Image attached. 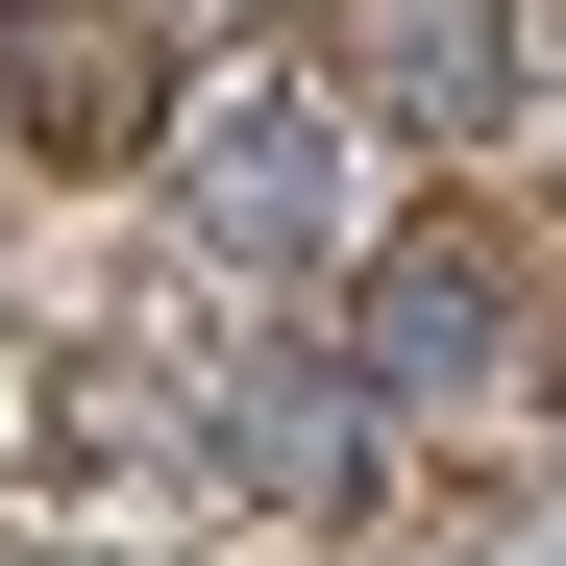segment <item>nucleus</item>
Segmentation results:
<instances>
[{"label": "nucleus", "mask_w": 566, "mask_h": 566, "mask_svg": "<svg viewBox=\"0 0 566 566\" xmlns=\"http://www.w3.org/2000/svg\"><path fill=\"white\" fill-rule=\"evenodd\" d=\"M517 345H542V296H517V247L493 222H369V271H345V369L369 395H443V419H493L517 395Z\"/></svg>", "instance_id": "obj_2"}, {"label": "nucleus", "mask_w": 566, "mask_h": 566, "mask_svg": "<svg viewBox=\"0 0 566 566\" xmlns=\"http://www.w3.org/2000/svg\"><path fill=\"white\" fill-rule=\"evenodd\" d=\"M345 148H369L345 74H222V99H172V172H198V247L222 271H369Z\"/></svg>", "instance_id": "obj_1"}, {"label": "nucleus", "mask_w": 566, "mask_h": 566, "mask_svg": "<svg viewBox=\"0 0 566 566\" xmlns=\"http://www.w3.org/2000/svg\"><path fill=\"white\" fill-rule=\"evenodd\" d=\"M321 74L419 148H493L517 124V0H321Z\"/></svg>", "instance_id": "obj_4"}, {"label": "nucleus", "mask_w": 566, "mask_h": 566, "mask_svg": "<svg viewBox=\"0 0 566 566\" xmlns=\"http://www.w3.org/2000/svg\"><path fill=\"white\" fill-rule=\"evenodd\" d=\"M0 25H25V0H0Z\"/></svg>", "instance_id": "obj_6"}, {"label": "nucleus", "mask_w": 566, "mask_h": 566, "mask_svg": "<svg viewBox=\"0 0 566 566\" xmlns=\"http://www.w3.org/2000/svg\"><path fill=\"white\" fill-rule=\"evenodd\" d=\"M222 468L296 493V517H369V369L345 345H247L222 369Z\"/></svg>", "instance_id": "obj_5"}, {"label": "nucleus", "mask_w": 566, "mask_h": 566, "mask_svg": "<svg viewBox=\"0 0 566 566\" xmlns=\"http://www.w3.org/2000/svg\"><path fill=\"white\" fill-rule=\"evenodd\" d=\"M0 124L50 172H124L172 124V0H25V25H0Z\"/></svg>", "instance_id": "obj_3"}]
</instances>
